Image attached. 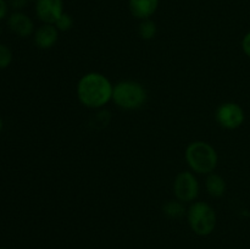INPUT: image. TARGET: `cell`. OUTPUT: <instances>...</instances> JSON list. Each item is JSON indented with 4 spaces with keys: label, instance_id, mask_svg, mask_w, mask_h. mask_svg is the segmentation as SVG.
Wrapping results in <instances>:
<instances>
[{
    "label": "cell",
    "instance_id": "1",
    "mask_svg": "<svg viewBox=\"0 0 250 249\" xmlns=\"http://www.w3.org/2000/svg\"><path fill=\"white\" fill-rule=\"evenodd\" d=\"M114 84L104 73L90 71L78 80L76 94L83 106L88 109H103L112 102Z\"/></svg>",
    "mask_w": 250,
    "mask_h": 249
},
{
    "label": "cell",
    "instance_id": "2",
    "mask_svg": "<svg viewBox=\"0 0 250 249\" xmlns=\"http://www.w3.org/2000/svg\"><path fill=\"white\" fill-rule=\"evenodd\" d=\"M185 160L195 175H209L215 172L219 164V154L214 145L205 141H193L186 146Z\"/></svg>",
    "mask_w": 250,
    "mask_h": 249
},
{
    "label": "cell",
    "instance_id": "3",
    "mask_svg": "<svg viewBox=\"0 0 250 249\" xmlns=\"http://www.w3.org/2000/svg\"><path fill=\"white\" fill-rule=\"evenodd\" d=\"M148 93L141 82L134 80H122L114 84L112 102L117 107L126 111L138 110L146 104Z\"/></svg>",
    "mask_w": 250,
    "mask_h": 249
},
{
    "label": "cell",
    "instance_id": "4",
    "mask_svg": "<svg viewBox=\"0 0 250 249\" xmlns=\"http://www.w3.org/2000/svg\"><path fill=\"white\" fill-rule=\"evenodd\" d=\"M187 221L190 229L197 236H210L216 228L217 215L214 208L207 202L195 200L187 209Z\"/></svg>",
    "mask_w": 250,
    "mask_h": 249
},
{
    "label": "cell",
    "instance_id": "5",
    "mask_svg": "<svg viewBox=\"0 0 250 249\" xmlns=\"http://www.w3.org/2000/svg\"><path fill=\"white\" fill-rule=\"evenodd\" d=\"M173 195L182 203H193L200 192V185L197 176L190 170L181 171L173 180Z\"/></svg>",
    "mask_w": 250,
    "mask_h": 249
},
{
    "label": "cell",
    "instance_id": "6",
    "mask_svg": "<svg viewBox=\"0 0 250 249\" xmlns=\"http://www.w3.org/2000/svg\"><path fill=\"white\" fill-rule=\"evenodd\" d=\"M215 120L220 127L233 131L244 124L246 112L238 103L225 102L220 104L215 111Z\"/></svg>",
    "mask_w": 250,
    "mask_h": 249
},
{
    "label": "cell",
    "instance_id": "7",
    "mask_svg": "<svg viewBox=\"0 0 250 249\" xmlns=\"http://www.w3.org/2000/svg\"><path fill=\"white\" fill-rule=\"evenodd\" d=\"M34 11L42 23L54 24L65 12L63 0H37L34 1Z\"/></svg>",
    "mask_w": 250,
    "mask_h": 249
},
{
    "label": "cell",
    "instance_id": "8",
    "mask_svg": "<svg viewBox=\"0 0 250 249\" xmlns=\"http://www.w3.org/2000/svg\"><path fill=\"white\" fill-rule=\"evenodd\" d=\"M6 23L10 31L16 34L17 37H21V38H27V37L32 36L36 31L33 20L28 15L24 14L23 11L11 12L7 17Z\"/></svg>",
    "mask_w": 250,
    "mask_h": 249
},
{
    "label": "cell",
    "instance_id": "9",
    "mask_svg": "<svg viewBox=\"0 0 250 249\" xmlns=\"http://www.w3.org/2000/svg\"><path fill=\"white\" fill-rule=\"evenodd\" d=\"M59 33L60 32L56 29L54 24L50 23H42L38 28H36L33 33V41L37 48L48 50L51 49L59 39Z\"/></svg>",
    "mask_w": 250,
    "mask_h": 249
},
{
    "label": "cell",
    "instance_id": "10",
    "mask_svg": "<svg viewBox=\"0 0 250 249\" xmlns=\"http://www.w3.org/2000/svg\"><path fill=\"white\" fill-rule=\"evenodd\" d=\"M160 0H128V10L134 19H151L158 11Z\"/></svg>",
    "mask_w": 250,
    "mask_h": 249
},
{
    "label": "cell",
    "instance_id": "11",
    "mask_svg": "<svg viewBox=\"0 0 250 249\" xmlns=\"http://www.w3.org/2000/svg\"><path fill=\"white\" fill-rule=\"evenodd\" d=\"M205 189L212 198L224 197L227 189V183L221 175L211 172L205 177Z\"/></svg>",
    "mask_w": 250,
    "mask_h": 249
},
{
    "label": "cell",
    "instance_id": "12",
    "mask_svg": "<svg viewBox=\"0 0 250 249\" xmlns=\"http://www.w3.org/2000/svg\"><path fill=\"white\" fill-rule=\"evenodd\" d=\"M163 212L164 215H166L170 219L177 220L187 214V209L185 207V203L180 202V200H177L175 198V199L167 200V202L164 203Z\"/></svg>",
    "mask_w": 250,
    "mask_h": 249
},
{
    "label": "cell",
    "instance_id": "13",
    "mask_svg": "<svg viewBox=\"0 0 250 249\" xmlns=\"http://www.w3.org/2000/svg\"><path fill=\"white\" fill-rule=\"evenodd\" d=\"M158 33V26L151 19L142 20L138 26V34L143 41H151Z\"/></svg>",
    "mask_w": 250,
    "mask_h": 249
},
{
    "label": "cell",
    "instance_id": "14",
    "mask_svg": "<svg viewBox=\"0 0 250 249\" xmlns=\"http://www.w3.org/2000/svg\"><path fill=\"white\" fill-rule=\"evenodd\" d=\"M73 24H75V20H73V17L71 16L70 14H67V12H63V14L56 20L54 26L56 27V29H58L59 32H68L72 29Z\"/></svg>",
    "mask_w": 250,
    "mask_h": 249
},
{
    "label": "cell",
    "instance_id": "15",
    "mask_svg": "<svg viewBox=\"0 0 250 249\" xmlns=\"http://www.w3.org/2000/svg\"><path fill=\"white\" fill-rule=\"evenodd\" d=\"M12 59L14 56H12L11 49L5 44L0 43V70L9 67L12 62Z\"/></svg>",
    "mask_w": 250,
    "mask_h": 249
},
{
    "label": "cell",
    "instance_id": "16",
    "mask_svg": "<svg viewBox=\"0 0 250 249\" xmlns=\"http://www.w3.org/2000/svg\"><path fill=\"white\" fill-rule=\"evenodd\" d=\"M28 1L29 0H7V4L14 11H22L27 6Z\"/></svg>",
    "mask_w": 250,
    "mask_h": 249
},
{
    "label": "cell",
    "instance_id": "17",
    "mask_svg": "<svg viewBox=\"0 0 250 249\" xmlns=\"http://www.w3.org/2000/svg\"><path fill=\"white\" fill-rule=\"evenodd\" d=\"M241 46L243 53L250 59V31L247 32V33L243 36V38H242Z\"/></svg>",
    "mask_w": 250,
    "mask_h": 249
},
{
    "label": "cell",
    "instance_id": "18",
    "mask_svg": "<svg viewBox=\"0 0 250 249\" xmlns=\"http://www.w3.org/2000/svg\"><path fill=\"white\" fill-rule=\"evenodd\" d=\"M9 9L10 7L9 4H7V0H0V21L7 16Z\"/></svg>",
    "mask_w": 250,
    "mask_h": 249
},
{
    "label": "cell",
    "instance_id": "19",
    "mask_svg": "<svg viewBox=\"0 0 250 249\" xmlns=\"http://www.w3.org/2000/svg\"><path fill=\"white\" fill-rule=\"evenodd\" d=\"M2 127H4V124H2V119L0 117V133H1V131H2Z\"/></svg>",
    "mask_w": 250,
    "mask_h": 249
},
{
    "label": "cell",
    "instance_id": "20",
    "mask_svg": "<svg viewBox=\"0 0 250 249\" xmlns=\"http://www.w3.org/2000/svg\"><path fill=\"white\" fill-rule=\"evenodd\" d=\"M29 1H37V0H29Z\"/></svg>",
    "mask_w": 250,
    "mask_h": 249
},
{
    "label": "cell",
    "instance_id": "21",
    "mask_svg": "<svg viewBox=\"0 0 250 249\" xmlns=\"http://www.w3.org/2000/svg\"><path fill=\"white\" fill-rule=\"evenodd\" d=\"M0 33H1V29H0Z\"/></svg>",
    "mask_w": 250,
    "mask_h": 249
},
{
    "label": "cell",
    "instance_id": "22",
    "mask_svg": "<svg viewBox=\"0 0 250 249\" xmlns=\"http://www.w3.org/2000/svg\"><path fill=\"white\" fill-rule=\"evenodd\" d=\"M233 249H238V248H233Z\"/></svg>",
    "mask_w": 250,
    "mask_h": 249
},
{
    "label": "cell",
    "instance_id": "23",
    "mask_svg": "<svg viewBox=\"0 0 250 249\" xmlns=\"http://www.w3.org/2000/svg\"><path fill=\"white\" fill-rule=\"evenodd\" d=\"M0 249H4V248H0Z\"/></svg>",
    "mask_w": 250,
    "mask_h": 249
}]
</instances>
